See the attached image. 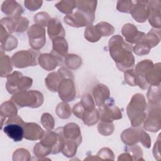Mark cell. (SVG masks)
<instances>
[{
	"label": "cell",
	"instance_id": "14",
	"mask_svg": "<svg viewBox=\"0 0 161 161\" xmlns=\"http://www.w3.org/2000/svg\"><path fill=\"white\" fill-rule=\"evenodd\" d=\"M43 118H44L45 119L47 120V121H44V122H42V124L43 125V126L48 129V130H51L53 128V123H49V120H50V119L52 118V116L51 114H49L48 113H45L43 114V116H42Z\"/></svg>",
	"mask_w": 161,
	"mask_h": 161
},
{
	"label": "cell",
	"instance_id": "10",
	"mask_svg": "<svg viewBox=\"0 0 161 161\" xmlns=\"http://www.w3.org/2000/svg\"><path fill=\"white\" fill-rule=\"evenodd\" d=\"M55 6L62 13L70 14L73 9L76 6V1H61Z\"/></svg>",
	"mask_w": 161,
	"mask_h": 161
},
{
	"label": "cell",
	"instance_id": "8",
	"mask_svg": "<svg viewBox=\"0 0 161 161\" xmlns=\"http://www.w3.org/2000/svg\"><path fill=\"white\" fill-rule=\"evenodd\" d=\"M93 94L96 104L98 106H101L109 97V89L104 85L99 84L94 89Z\"/></svg>",
	"mask_w": 161,
	"mask_h": 161
},
{
	"label": "cell",
	"instance_id": "4",
	"mask_svg": "<svg viewBox=\"0 0 161 161\" xmlns=\"http://www.w3.org/2000/svg\"><path fill=\"white\" fill-rule=\"evenodd\" d=\"M30 31L34 33L35 35L28 33L30 44L31 47L36 49H39L42 47L38 40H40L42 42L45 43V30L42 27L38 26V25H33L29 30Z\"/></svg>",
	"mask_w": 161,
	"mask_h": 161
},
{
	"label": "cell",
	"instance_id": "1",
	"mask_svg": "<svg viewBox=\"0 0 161 161\" xmlns=\"http://www.w3.org/2000/svg\"><path fill=\"white\" fill-rule=\"evenodd\" d=\"M109 47L110 54L120 70L124 71L133 66L134 57L131 53L133 47L125 42L121 36L116 35L111 38Z\"/></svg>",
	"mask_w": 161,
	"mask_h": 161
},
{
	"label": "cell",
	"instance_id": "9",
	"mask_svg": "<svg viewBox=\"0 0 161 161\" xmlns=\"http://www.w3.org/2000/svg\"><path fill=\"white\" fill-rule=\"evenodd\" d=\"M17 109L14 105L10 101L4 103L1 106V124L7 117L9 118L17 115Z\"/></svg>",
	"mask_w": 161,
	"mask_h": 161
},
{
	"label": "cell",
	"instance_id": "7",
	"mask_svg": "<svg viewBox=\"0 0 161 161\" xmlns=\"http://www.w3.org/2000/svg\"><path fill=\"white\" fill-rule=\"evenodd\" d=\"M24 137L28 140H37L41 138L43 135V130L35 123L25 124Z\"/></svg>",
	"mask_w": 161,
	"mask_h": 161
},
{
	"label": "cell",
	"instance_id": "11",
	"mask_svg": "<svg viewBox=\"0 0 161 161\" xmlns=\"http://www.w3.org/2000/svg\"><path fill=\"white\" fill-rule=\"evenodd\" d=\"M1 62L4 64V65H1V76L4 77L8 75V74L11 72L12 67L9 61V58L6 55H3V52H1Z\"/></svg>",
	"mask_w": 161,
	"mask_h": 161
},
{
	"label": "cell",
	"instance_id": "3",
	"mask_svg": "<svg viewBox=\"0 0 161 161\" xmlns=\"http://www.w3.org/2000/svg\"><path fill=\"white\" fill-rule=\"evenodd\" d=\"M7 78L6 89L11 94L22 89L28 88V86L25 85V82L32 81V79L30 78L22 77V74L19 72H14L12 74L8 75Z\"/></svg>",
	"mask_w": 161,
	"mask_h": 161
},
{
	"label": "cell",
	"instance_id": "13",
	"mask_svg": "<svg viewBox=\"0 0 161 161\" xmlns=\"http://www.w3.org/2000/svg\"><path fill=\"white\" fill-rule=\"evenodd\" d=\"M42 1H25V6L31 11H35V9H38L37 6H35L37 4H42Z\"/></svg>",
	"mask_w": 161,
	"mask_h": 161
},
{
	"label": "cell",
	"instance_id": "5",
	"mask_svg": "<svg viewBox=\"0 0 161 161\" xmlns=\"http://www.w3.org/2000/svg\"><path fill=\"white\" fill-rule=\"evenodd\" d=\"M97 1H76L77 10L84 14L92 23L94 20V11L96 8Z\"/></svg>",
	"mask_w": 161,
	"mask_h": 161
},
{
	"label": "cell",
	"instance_id": "6",
	"mask_svg": "<svg viewBox=\"0 0 161 161\" xmlns=\"http://www.w3.org/2000/svg\"><path fill=\"white\" fill-rule=\"evenodd\" d=\"M1 10L4 14L9 16L11 15L15 18H17L23 12L21 6L14 1H4L1 6Z\"/></svg>",
	"mask_w": 161,
	"mask_h": 161
},
{
	"label": "cell",
	"instance_id": "12",
	"mask_svg": "<svg viewBox=\"0 0 161 161\" xmlns=\"http://www.w3.org/2000/svg\"><path fill=\"white\" fill-rule=\"evenodd\" d=\"M117 9L119 11L124 13H130L131 8L133 5V1H118L117 3Z\"/></svg>",
	"mask_w": 161,
	"mask_h": 161
},
{
	"label": "cell",
	"instance_id": "2",
	"mask_svg": "<svg viewBox=\"0 0 161 161\" xmlns=\"http://www.w3.org/2000/svg\"><path fill=\"white\" fill-rule=\"evenodd\" d=\"M25 124L18 115L9 117L3 125V131L13 141L20 142L25 135Z\"/></svg>",
	"mask_w": 161,
	"mask_h": 161
}]
</instances>
